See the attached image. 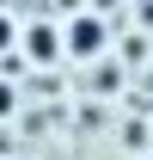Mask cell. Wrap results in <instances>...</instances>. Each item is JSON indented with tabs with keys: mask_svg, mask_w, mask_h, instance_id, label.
Listing matches in <instances>:
<instances>
[{
	"mask_svg": "<svg viewBox=\"0 0 153 160\" xmlns=\"http://www.w3.org/2000/svg\"><path fill=\"white\" fill-rule=\"evenodd\" d=\"M67 49H74V56H98V49H104V25H98V19H80L74 31H67Z\"/></svg>",
	"mask_w": 153,
	"mask_h": 160,
	"instance_id": "cell-1",
	"label": "cell"
},
{
	"mask_svg": "<svg viewBox=\"0 0 153 160\" xmlns=\"http://www.w3.org/2000/svg\"><path fill=\"white\" fill-rule=\"evenodd\" d=\"M6 105H12V92H6V86H0V111H6Z\"/></svg>",
	"mask_w": 153,
	"mask_h": 160,
	"instance_id": "cell-4",
	"label": "cell"
},
{
	"mask_svg": "<svg viewBox=\"0 0 153 160\" xmlns=\"http://www.w3.org/2000/svg\"><path fill=\"white\" fill-rule=\"evenodd\" d=\"M25 49H31L37 62H55V56H61V49H55V31H31V37H25Z\"/></svg>",
	"mask_w": 153,
	"mask_h": 160,
	"instance_id": "cell-2",
	"label": "cell"
},
{
	"mask_svg": "<svg viewBox=\"0 0 153 160\" xmlns=\"http://www.w3.org/2000/svg\"><path fill=\"white\" fill-rule=\"evenodd\" d=\"M147 160H153V154H147Z\"/></svg>",
	"mask_w": 153,
	"mask_h": 160,
	"instance_id": "cell-5",
	"label": "cell"
},
{
	"mask_svg": "<svg viewBox=\"0 0 153 160\" xmlns=\"http://www.w3.org/2000/svg\"><path fill=\"white\" fill-rule=\"evenodd\" d=\"M6 43H12V19H0V49H6Z\"/></svg>",
	"mask_w": 153,
	"mask_h": 160,
	"instance_id": "cell-3",
	"label": "cell"
}]
</instances>
